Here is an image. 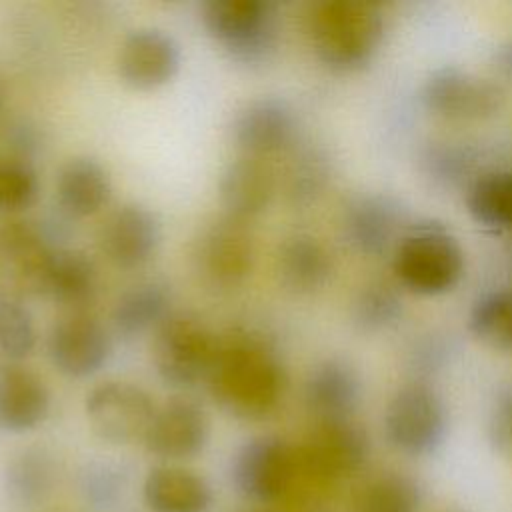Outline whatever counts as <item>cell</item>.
<instances>
[{
  "label": "cell",
  "instance_id": "13",
  "mask_svg": "<svg viewBox=\"0 0 512 512\" xmlns=\"http://www.w3.org/2000/svg\"><path fill=\"white\" fill-rule=\"evenodd\" d=\"M116 64L124 84L136 90H154L168 84L178 74L182 48L170 32L142 26L126 34Z\"/></svg>",
  "mask_w": 512,
  "mask_h": 512
},
{
  "label": "cell",
  "instance_id": "34",
  "mask_svg": "<svg viewBox=\"0 0 512 512\" xmlns=\"http://www.w3.org/2000/svg\"><path fill=\"white\" fill-rule=\"evenodd\" d=\"M0 108H2V88H0Z\"/></svg>",
  "mask_w": 512,
  "mask_h": 512
},
{
  "label": "cell",
  "instance_id": "26",
  "mask_svg": "<svg viewBox=\"0 0 512 512\" xmlns=\"http://www.w3.org/2000/svg\"><path fill=\"white\" fill-rule=\"evenodd\" d=\"M468 208L474 220L484 226H512V172L482 174L468 192Z\"/></svg>",
  "mask_w": 512,
  "mask_h": 512
},
{
  "label": "cell",
  "instance_id": "28",
  "mask_svg": "<svg viewBox=\"0 0 512 512\" xmlns=\"http://www.w3.org/2000/svg\"><path fill=\"white\" fill-rule=\"evenodd\" d=\"M344 226L350 242L356 248L374 254L386 246L394 228V218L392 210L384 202L364 198L348 208Z\"/></svg>",
  "mask_w": 512,
  "mask_h": 512
},
{
  "label": "cell",
  "instance_id": "4",
  "mask_svg": "<svg viewBox=\"0 0 512 512\" xmlns=\"http://www.w3.org/2000/svg\"><path fill=\"white\" fill-rule=\"evenodd\" d=\"M216 348L218 340L200 318L178 312L158 326L152 362L166 386L190 388L206 382Z\"/></svg>",
  "mask_w": 512,
  "mask_h": 512
},
{
  "label": "cell",
  "instance_id": "24",
  "mask_svg": "<svg viewBox=\"0 0 512 512\" xmlns=\"http://www.w3.org/2000/svg\"><path fill=\"white\" fill-rule=\"evenodd\" d=\"M496 88L456 70L436 74L426 86V100L448 116H480L496 106Z\"/></svg>",
  "mask_w": 512,
  "mask_h": 512
},
{
  "label": "cell",
  "instance_id": "32",
  "mask_svg": "<svg viewBox=\"0 0 512 512\" xmlns=\"http://www.w3.org/2000/svg\"><path fill=\"white\" fill-rule=\"evenodd\" d=\"M490 442L500 454L512 458V394L500 400L490 418Z\"/></svg>",
  "mask_w": 512,
  "mask_h": 512
},
{
  "label": "cell",
  "instance_id": "16",
  "mask_svg": "<svg viewBox=\"0 0 512 512\" xmlns=\"http://www.w3.org/2000/svg\"><path fill=\"white\" fill-rule=\"evenodd\" d=\"M296 130L294 112L282 98L262 96L238 108L232 138L246 156H264L284 148Z\"/></svg>",
  "mask_w": 512,
  "mask_h": 512
},
{
  "label": "cell",
  "instance_id": "25",
  "mask_svg": "<svg viewBox=\"0 0 512 512\" xmlns=\"http://www.w3.org/2000/svg\"><path fill=\"white\" fill-rule=\"evenodd\" d=\"M282 284L294 292H310L324 284L330 272L326 250L306 234L290 236L282 242L276 256Z\"/></svg>",
  "mask_w": 512,
  "mask_h": 512
},
{
  "label": "cell",
  "instance_id": "14",
  "mask_svg": "<svg viewBox=\"0 0 512 512\" xmlns=\"http://www.w3.org/2000/svg\"><path fill=\"white\" fill-rule=\"evenodd\" d=\"M162 240V224L148 206L126 202L114 208L102 222L98 232L100 250L120 268H138L146 264L158 250Z\"/></svg>",
  "mask_w": 512,
  "mask_h": 512
},
{
  "label": "cell",
  "instance_id": "17",
  "mask_svg": "<svg viewBox=\"0 0 512 512\" xmlns=\"http://www.w3.org/2000/svg\"><path fill=\"white\" fill-rule=\"evenodd\" d=\"M50 410V390L30 368L16 364L0 370V428L10 432L32 430Z\"/></svg>",
  "mask_w": 512,
  "mask_h": 512
},
{
  "label": "cell",
  "instance_id": "3",
  "mask_svg": "<svg viewBox=\"0 0 512 512\" xmlns=\"http://www.w3.org/2000/svg\"><path fill=\"white\" fill-rule=\"evenodd\" d=\"M200 18L210 38L240 64L256 66L274 52L278 16L268 0H208Z\"/></svg>",
  "mask_w": 512,
  "mask_h": 512
},
{
  "label": "cell",
  "instance_id": "1",
  "mask_svg": "<svg viewBox=\"0 0 512 512\" xmlns=\"http://www.w3.org/2000/svg\"><path fill=\"white\" fill-rule=\"evenodd\" d=\"M206 384L224 412L242 420H260L282 400L286 374L264 340L250 332H234L218 340Z\"/></svg>",
  "mask_w": 512,
  "mask_h": 512
},
{
  "label": "cell",
  "instance_id": "2",
  "mask_svg": "<svg viewBox=\"0 0 512 512\" xmlns=\"http://www.w3.org/2000/svg\"><path fill=\"white\" fill-rule=\"evenodd\" d=\"M308 26L320 60L338 70L364 64L382 34L378 10L360 0H322L314 4Z\"/></svg>",
  "mask_w": 512,
  "mask_h": 512
},
{
  "label": "cell",
  "instance_id": "10",
  "mask_svg": "<svg viewBox=\"0 0 512 512\" xmlns=\"http://www.w3.org/2000/svg\"><path fill=\"white\" fill-rule=\"evenodd\" d=\"M196 262L202 276L214 286L242 284L254 266V234L248 222L226 212L214 218L200 232Z\"/></svg>",
  "mask_w": 512,
  "mask_h": 512
},
{
  "label": "cell",
  "instance_id": "18",
  "mask_svg": "<svg viewBox=\"0 0 512 512\" xmlns=\"http://www.w3.org/2000/svg\"><path fill=\"white\" fill-rule=\"evenodd\" d=\"M112 194V180L102 162L92 156H74L56 176V200L62 212L86 218L100 212Z\"/></svg>",
  "mask_w": 512,
  "mask_h": 512
},
{
  "label": "cell",
  "instance_id": "8",
  "mask_svg": "<svg viewBox=\"0 0 512 512\" xmlns=\"http://www.w3.org/2000/svg\"><path fill=\"white\" fill-rule=\"evenodd\" d=\"M54 246L46 234L22 220L0 226V298L22 302L42 294Z\"/></svg>",
  "mask_w": 512,
  "mask_h": 512
},
{
  "label": "cell",
  "instance_id": "23",
  "mask_svg": "<svg viewBox=\"0 0 512 512\" xmlns=\"http://www.w3.org/2000/svg\"><path fill=\"white\" fill-rule=\"evenodd\" d=\"M172 294L164 282L146 280L128 288L114 304L110 322L122 338H134L158 326L172 314Z\"/></svg>",
  "mask_w": 512,
  "mask_h": 512
},
{
  "label": "cell",
  "instance_id": "12",
  "mask_svg": "<svg viewBox=\"0 0 512 512\" xmlns=\"http://www.w3.org/2000/svg\"><path fill=\"white\" fill-rule=\"evenodd\" d=\"M112 350L106 328L84 312H68L58 318L46 338L52 366L68 378H88L108 360Z\"/></svg>",
  "mask_w": 512,
  "mask_h": 512
},
{
  "label": "cell",
  "instance_id": "29",
  "mask_svg": "<svg viewBox=\"0 0 512 512\" xmlns=\"http://www.w3.org/2000/svg\"><path fill=\"white\" fill-rule=\"evenodd\" d=\"M470 330L494 348H512V290L482 296L470 312Z\"/></svg>",
  "mask_w": 512,
  "mask_h": 512
},
{
  "label": "cell",
  "instance_id": "6",
  "mask_svg": "<svg viewBox=\"0 0 512 512\" xmlns=\"http://www.w3.org/2000/svg\"><path fill=\"white\" fill-rule=\"evenodd\" d=\"M464 256L458 242L440 228H420L408 234L394 258L398 278L414 292L440 294L462 276Z\"/></svg>",
  "mask_w": 512,
  "mask_h": 512
},
{
  "label": "cell",
  "instance_id": "7",
  "mask_svg": "<svg viewBox=\"0 0 512 512\" xmlns=\"http://www.w3.org/2000/svg\"><path fill=\"white\" fill-rule=\"evenodd\" d=\"M152 396L138 384L108 380L94 386L84 402L94 434L112 444L144 440L156 414Z\"/></svg>",
  "mask_w": 512,
  "mask_h": 512
},
{
  "label": "cell",
  "instance_id": "30",
  "mask_svg": "<svg viewBox=\"0 0 512 512\" xmlns=\"http://www.w3.org/2000/svg\"><path fill=\"white\" fill-rule=\"evenodd\" d=\"M36 344L34 318L22 302L0 298V370L20 364Z\"/></svg>",
  "mask_w": 512,
  "mask_h": 512
},
{
  "label": "cell",
  "instance_id": "20",
  "mask_svg": "<svg viewBox=\"0 0 512 512\" xmlns=\"http://www.w3.org/2000/svg\"><path fill=\"white\" fill-rule=\"evenodd\" d=\"M98 290L94 262L80 250L54 248L44 280L42 296L68 312H84Z\"/></svg>",
  "mask_w": 512,
  "mask_h": 512
},
{
  "label": "cell",
  "instance_id": "15",
  "mask_svg": "<svg viewBox=\"0 0 512 512\" xmlns=\"http://www.w3.org/2000/svg\"><path fill=\"white\" fill-rule=\"evenodd\" d=\"M210 436V422L200 404L190 398H170L156 408L144 436L146 448L166 460H186L200 454Z\"/></svg>",
  "mask_w": 512,
  "mask_h": 512
},
{
  "label": "cell",
  "instance_id": "22",
  "mask_svg": "<svg viewBox=\"0 0 512 512\" xmlns=\"http://www.w3.org/2000/svg\"><path fill=\"white\" fill-rule=\"evenodd\" d=\"M144 500L154 512H204L210 506L208 482L180 466H158L144 480Z\"/></svg>",
  "mask_w": 512,
  "mask_h": 512
},
{
  "label": "cell",
  "instance_id": "5",
  "mask_svg": "<svg viewBox=\"0 0 512 512\" xmlns=\"http://www.w3.org/2000/svg\"><path fill=\"white\" fill-rule=\"evenodd\" d=\"M232 474L238 490L260 502L286 498L306 476L298 448L276 436L246 442L234 458Z\"/></svg>",
  "mask_w": 512,
  "mask_h": 512
},
{
  "label": "cell",
  "instance_id": "31",
  "mask_svg": "<svg viewBox=\"0 0 512 512\" xmlns=\"http://www.w3.org/2000/svg\"><path fill=\"white\" fill-rule=\"evenodd\" d=\"M40 192L38 172L30 160L18 156L0 158V212L30 208Z\"/></svg>",
  "mask_w": 512,
  "mask_h": 512
},
{
  "label": "cell",
  "instance_id": "19",
  "mask_svg": "<svg viewBox=\"0 0 512 512\" xmlns=\"http://www.w3.org/2000/svg\"><path fill=\"white\" fill-rule=\"evenodd\" d=\"M218 190L226 214L248 222L268 206L274 176L262 158L244 154L224 168Z\"/></svg>",
  "mask_w": 512,
  "mask_h": 512
},
{
  "label": "cell",
  "instance_id": "11",
  "mask_svg": "<svg viewBox=\"0 0 512 512\" xmlns=\"http://www.w3.org/2000/svg\"><path fill=\"white\" fill-rule=\"evenodd\" d=\"M304 472L320 482L354 474L368 458V436L350 420H318L298 446Z\"/></svg>",
  "mask_w": 512,
  "mask_h": 512
},
{
  "label": "cell",
  "instance_id": "21",
  "mask_svg": "<svg viewBox=\"0 0 512 512\" xmlns=\"http://www.w3.org/2000/svg\"><path fill=\"white\" fill-rule=\"evenodd\" d=\"M304 396L318 420H348L360 398V382L348 364L326 360L310 372Z\"/></svg>",
  "mask_w": 512,
  "mask_h": 512
},
{
  "label": "cell",
  "instance_id": "33",
  "mask_svg": "<svg viewBox=\"0 0 512 512\" xmlns=\"http://www.w3.org/2000/svg\"><path fill=\"white\" fill-rule=\"evenodd\" d=\"M442 512H464V510H442Z\"/></svg>",
  "mask_w": 512,
  "mask_h": 512
},
{
  "label": "cell",
  "instance_id": "9",
  "mask_svg": "<svg viewBox=\"0 0 512 512\" xmlns=\"http://www.w3.org/2000/svg\"><path fill=\"white\" fill-rule=\"evenodd\" d=\"M384 428L396 450L408 456L430 454L446 436L444 404L426 386H406L390 400Z\"/></svg>",
  "mask_w": 512,
  "mask_h": 512
},
{
  "label": "cell",
  "instance_id": "27",
  "mask_svg": "<svg viewBox=\"0 0 512 512\" xmlns=\"http://www.w3.org/2000/svg\"><path fill=\"white\" fill-rule=\"evenodd\" d=\"M422 490L404 474H384L364 486L356 512H420Z\"/></svg>",
  "mask_w": 512,
  "mask_h": 512
}]
</instances>
